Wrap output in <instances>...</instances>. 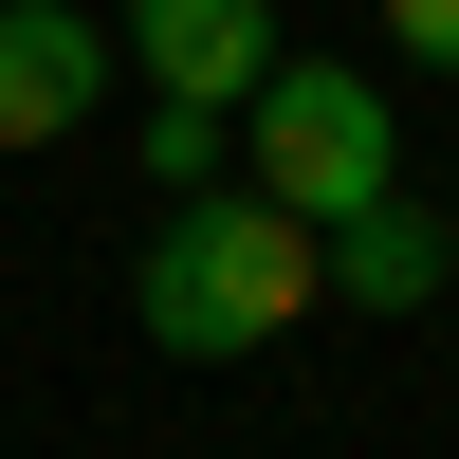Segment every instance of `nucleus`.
Listing matches in <instances>:
<instances>
[{
  "label": "nucleus",
  "instance_id": "obj_2",
  "mask_svg": "<svg viewBox=\"0 0 459 459\" xmlns=\"http://www.w3.org/2000/svg\"><path fill=\"white\" fill-rule=\"evenodd\" d=\"M239 129H257V203H294V221H331V203H368V184H404L386 92H368L350 56H257Z\"/></svg>",
  "mask_w": 459,
  "mask_h": 459
},
{
  "label": "nucleus",
  "instance_id": "obj_1",
  "mask_svg": "<svg viewBox=\"0 0 459 459\" xmlns=\"http://www.w3.org/2000/svg\"><path fill=\"white\" fill-rule=\"evenodd\" d=\"M313 221L294 203H257V184H184L166 221H147V257H129V331L166 368H239V350H276L294 313H313Z\"/></svg>",
  "mask_w": 459,
  "mask_h": 459
},
{
  "label": "nucleus",
  "instance_id": "obj_8",
  "mask_svg": "<svg viewBox=\"0 0 459 459\" xmlns=\"http://www.w3.org/2000/svg\"><path fill=\"white\" fill-rule=\"evenodd\" d=\"M441 276H459V221H441Z\"/></svg>",
  "mask_w": 459,
  "mask_h": 459
},
{
  "label": "nucleus",
  "instance_id": "obj_6",
  "mask_svg": "<svg viewBox=\"0 0 459 459\" xmlns=\"http://www.w3.org/2000/svg\"><path fill=\"white\" fill-rule=\"evenodd\" d=\"M147 184H166V203H184V184H221V110H184V92H147Z\"/></svg>",
  "mask_w": 459,
  "mask_h": 459
},
{
  "label": "nucleus",
  "instance_id": "obj_5",
  "mask_svg": "<svg viewBox=\"0 0 459 459\" xmlns=\"http://www.w3.org/2000/svg\"><path fill=\"white\" fill-rule=\"evenodd\" d=\"M313 276L350 294V313H423V294H441V203H404V184L331 203V221H313Z\"/></svg>",
  "mask_w": 459,
  "mask_h": 459
},
{
  "label": "nucleus",
  "instance_id": "obj_7",
  "mask_svg": "<svg viewBox=\"0 0 459 459\" xmlns=\"http://www.w3.org/2000/svg\"><path fill=\"white\" fill-rule=\"evenodd\" d=\"M386 37H404L423 74H459V0H386Z\"/></svg>",
  "mask_w": 459,
  "mask_h": 459
},
{
  "label": "nucleus",
  "instance_id": "obj_4",
  "mask_svg": "<svg viewBox=\"0 0 459 459\" xmlns=\"http://www.w3.org/2000/svg\"><path fill=\"white\" fill-rule=\"evenodd\" d=\"M92 92H110V37L74 19V0H0V147L92 129Z\"/></svg>",
  "mask_w": 459,
  "mask_h": 459
},
{
  "label": "nucleus",
  "instance_id": "obj_3",
  "mask_svg": "<svg viewBox=\"0 0 459 459\" xmlns=\"http://www.w3.org/2000/svg\"><path fill=\"white\" fill-rule=\"evenodd\" d=\"M110 56H129L147 92H184V110H239L257 56H276V0H129V19H110Z\"/></svg>",
  "mask_w": 459,
  "mask_h": 459
}]
</instances>
